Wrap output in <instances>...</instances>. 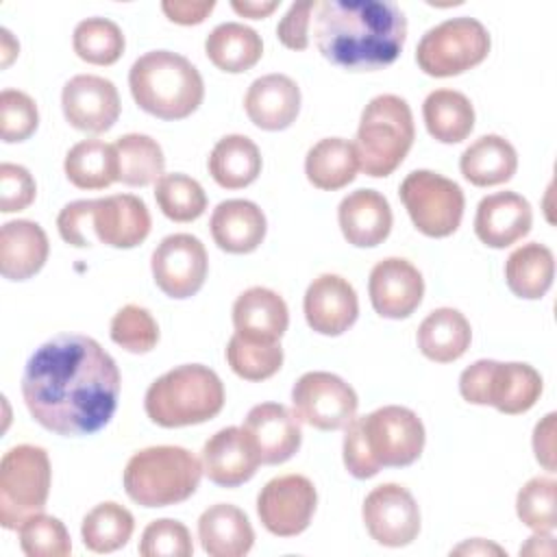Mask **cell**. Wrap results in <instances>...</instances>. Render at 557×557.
<instances>
[{
	"mask_svg": "<svg viewBox=\"0 0 557 557\" xmlns=\"http://www.w3.org/2000/svg\"><path fill=\"white\" fill-rule=\"evenodd\" d=\"M222 407L224 385L202 363H185L168 370L150 383L144 396L146 416L163 429L202 424L215 418Z\"/></svg>",
	"mask_w": 557,
	"mask_h": 557,
	"instance_id": "obj_5",
	"label": "cell"
},
{
	"mask_svg": "<svg viewBox=\"0 0 557 557\" xmlns=\"http://www.w3.org/2000/svg\"><path fill=\"white\" fill-rule=\"evenodd\" d=\"M542 374L520 361L479 359L459 376V394L472 405H492L500 413L529 411L542 396Z\"/></svg>",
	"mask_w": 557,
	"mask_h": 557,
	"instance_id": "obj_8",
	"label": "cell"
},
{
	"mask_svg": "<svg viewBox=\"0 0 557 557\" xmlns=\"http://www.w3.org/2000/svg\"><path fill=\"white\" fill-rule=\"evenodd\" d=\"M555 413H546L533 429V453L537 463L548 470L555 472Z\"/></svg>",
	"mask_w": 557,
	"mask_h": 557,
	"instance_id": "obj_50",
	"label": "cell"
},
{
	"mask_svg": "<svg viewBox=\"0 0 557 557\" xmlns=\"http://www.w3.org/2000/svg\"><path fill=\"white\" fill-rule=\"evenodd\" d=\"M555 278L553 250L540 242L516 248L505 261V281L511 294L524 300L542 298Z\"/></svg>",
	"mask_w": 557,
	"mask_h": 557,
	"instance_id": "obj_34",
	"label": "cell"
},
{
	"mask_svg": "<svg viewBox=\"0 0 557 557\" xmlns=\"http://www.w3.org/2000/svg\"><path fill=\"white\" fill-rule=\"evenodd\" d=\"M472 342L468 318L453 307L431 311L418 326V348L435 363H450L463 357Z\"/></svg>",
	"mask_w": 557,
	"mask_h": 557,
	"instance_id": "obj_29",
	"label": "cell"
},
{
	"mask_svg": "<svg viewBox=\"0 0 557 557\" xmlns=\"http://www.w3.org/2000/svg\"><path fill=\"white\" fill-rule=\"evenodd\" d=\"M422 117L433 139L442 144H459L474 128V107L470 98L457 89H435L424 98Z\"/></svg>",
	"mask_w": 557,
	"mask_h": 557,
	"instance_id": "obj_35",
	"label": "cell"
},
{
	"mask_svg": "<svg viewBox=\"0 0 557 557\" xmlns=\"http://www.w3.org/2000/svg\"><path fill=\"white\" fill-rule=\"evenodd\" d=\"M313 37L326 61L350 72H374L398 59L407 17L392 0H322Z\"/></svg>",
	"mask_w": 557,
	"mask_h": 557,
	"instance_id": "obj_2",
	"label": "cell"
},
{
	"mask_svg": "<svg viewBox=\"0 0 557 557\" xmlns=\"http://www.w3.org/2000/svg\"><path fill=\"white\" fill-rule=\"evenodd\" d=\"M194 553L189 529L172 518L152 520L139 540L141 557H189Z\"/></svg>",
	"mask_w": 557,
	"mask_h": 557,
	"instance_id": "obj_46",
	"label": "cell"
},
{
	"mask_svg": "<svg viewBox=\"0 0 557 557\" xmlns=\"http://www.w3.org/2000/svg\"><path fill=\"white\" fill-rule=\"evenodd\" d=\"M39 126L35 100L20 89H2L0 94V137L4 144L28 139Z\"/></svg>",
	"mask_w": 557,
	"mask_h": 557,
	"instance_id": "obj_45",
	"label": "cell"
},
{
	"mask_svg": "<svg viewBox=\"0 0 557 557\" xmlns=\"http://www.w3.org/2000/svg\"><path fill=\"white\" fill-rule=\"evenodd\" d=\"M424 440V424L416 411L385 405L346 424L344 466L355 479H372L383 468L411 466L422 455Z\"/></svg>",
	"mask_w": 557,
	"mask_h": 557,
	"instance_id": "obj_3",
	"label": "cell"
},
{
	"mask_svg": "<svg viewBox=\"0 0 557 557\" xmlns=\"http://www.w3.org/2000/svg\"><path fill=\"white\" fill-rule=\"evenodd\" d=\"M154 200L161 213L172 222H194L207 209V194L202 185L181 172L163 174L154 183Z\"/></svg>",
	"mask_w": 557,
	"mask_h": 557,
	"instance_id": "obj_40",
	"label": "cell"
},
{
	"mask_svg": "<svg viewBox=\"0 0 557 557\" xmlns=\"http://www.w3.org/2000/svg\"><path fill=\"white\" fill-rule=\"evenodd\" d=\"M72 46L78 59L91 65H113L124 52L122 28L107 17H87L76 24Z\"/></svg>",
	"mask_w": 557,
	"mask_h": 557,
	"instance_id": "obj_39",
	"label": "cell"
},
{
	"mask_svg": "<svg viewBox=\"0 0 557 557\" xmlns=\"http://www.w3.org/2000/svg\"><path fill=\"white\" fill-rule=\"evenodd\" d=\"M211 237L220 250L231 255H248L265 239L268 222L259 205L244 198L222 200L209 220Z\"/></svg>",
	"mask_w": 557,
	"mask_h": 557,
	"instance_id": "obj_25",
	"label": "cell"
},
{
	"mask_svg": "<svg viewBox=\"0 0 557 557\" xmlns=\"http://www.w3.org/2000/svg\"><path fill=\"white\" fill-rule=\"evenodd\" d=\"M52 483L48 453L35 444L9 448L0 461V524L17 531L24 520L41 513Z\"/></svg>",
	"mask_w": 557,
	"mask_h": 557,
	"instance_id": "obj_9",
	"label": "cell"
},
{
	"mask_svg": "<svg viewBox=\"0 0 557 557\" xmlns=\"http://www.w3.org/2000/svg\"><path fill=\"white\" fill-rule=\"evenodd\" d=\"M120 387L115 359L94 337L78 333L44 342L22 374V398L33 420L65 437L104 429L117 409Z\"/></svg>",
	"mask_w": 557,
	"mask_h": 557,
	"instance_id": "obj_1",
	"label": "cell"
},
{
	"mask_svg": "<svg viewBox=\"0 0 557 557\" xmlns=\"http://www.w3.org/2000/svg\"><path fill=\"white\" fill-rule=\"evenodd\" d=\"M215 9V0H165L161 2V11L165 17L181 26L200 24Z\"/></svg>",
	"mask_w": 557,
	"mask_h": 557,
	"instance_id": "obj_49",
	"label": "cell"
},
{
	"mask_svg": "<svg viewBox=\"0 0 557 557\" xmlns=\"http://www.w3.org/2000/svg\"><path fill=\"white\" fill-rule=\"evenodd\" d=\"M211 178L224 189H242L261 174V152L246 135H224L213 146L207 161Z\"/></svg>",
	"mask_w": 557,
	"mask_h": 557,
	"instance_id": "obj_31",
	"label": "cell"
},
{
	"mask_svg": "<svg viewBox=\"0 0 557 557\" xmlns=\"http://www.w3.org/2000/svg\"><path fill=\"white\" fill-rule=\"evenodd\" d=\"M416 126L405 98L394 94L374 96L361 111L355 150L359 170L368 176H389L413 146Z\"/></svg>",
	"mask_w": 557,
	"mask_h": 557,
	"instance_id": "obj_7",
	"label": "cell"
},
{
	"mask_svg": "<svg viewBox=\"0 0 557 557\" xmlns=\"http://www.w3.org/2000/svg\"><path fill=\"white\" fill-rule=\"evenodd\" d=\"M359 159L355 144L344 137H324L305 157L307 181L324 191H335L355 181Z\"/></svg>",
	"mask_w": 557,
	"mask_h": 557,
	"instance_id": "obj_33",
	"label": "cell"
},
{
	"mask_svg": "<svg viewBox=\"0 0 557 557\" xmlns=\"http://www.w3.org/2000/svg\"><path fill=\"white\" fill-rule=\"evenodd\" d=\"M531 224V205L516 191H496L481 198L474 215V233L490 248H507L520 242Z\"/></svg>",
	"mask_w": 557,
	"mask_h": 557,
	"instance_id": "obj_22",
	"label": "cell"
},
{
	"mask_svg": "<svg viewBox=\"0 0 557 557\" xmlns=\"http://www.w3.org/2000/svg\"><path fill=\"white\" fill-rule=\"evenodd\" d=\"M278 0H231V9L242 15V17H250V20H263L270 13H274L278 9Z\"/></svg>",
	"mask_w": 557,
	"mask_h": 557,
	"instance_id": "obj_51",
	"label": "cell"
},
{
	"mask_svg": "<svg viewBox=\"0 0 557 557\" xmlns=\"http://www.w3.org/2000/svg\"><path fill=\"white\" fill-rule=\"evenodd\" d=\"M555 498H557V481L553 476L529 479L516 496V513L520 522L531 531L553 533L557 527Z\"/></svg>",
	"mask_w": 557,
	"mask_h": 557,
	"instance_id": "obj_42",
	"label": "cell"
},
{
	"mask_svg": "<svg viewBox=\"0 0 557 557\" xmlns=\"http://www.w3.org/2000/svg\"><path fill=\"white\" fill-rule=\"evenodd\" d=\"M20 548L28 557H65L72 550V540L65 524L48 513H35L17 529Z\"/></svg>",
	"mask_w": 557,
	"mask_h": 557,
	"instance_id": "obj_43",
	"label": "cell"
},
{
	"mask_svg": "<svg viewBox=\"0 0 557 557\" xmlns=\"http://www.w3.org/2000/svg\"><path fill=\"white\" fill-rule=\"evenodd\" d=\"M17 52H20V44L15 41L11 30L0 28V65L9 67L11 61L17 57Z\"/></svg>",
	"mask_w": 557,
	"mask_h": 557,
	"instance_id": "obj_54",
	"label": "cell"
},
{
	"mask_svg": "<svg viewBox=\"0 0 557 557\" xmlns=\"http://www.w3.org/2000/svg\"><path fill=\"white\" fill-rule=\"evenodd\" d=\"M128 87L137 107L159 120H185L205 98V83L196 65L172 50L141 54L128 72Z\"/></svg>",
	"mask_w": 557,
	"mask_h": 557,
	"instance_id": "obj_4",
	"label": "cell"
},
{
	"mask_svg": "<svg viewBox=\"0 0 557 557\" xmlns=\"http://www.w3.org/2000/svg\"><path fill=\"white\" fill-rule=\"evenodd\" d=\"M398 194L413 226L422 235L437 239L459 228L466 198L455 181L431 170H413L400 183Z\"/></svg>",
	"mask_w": 557,
	"mask_h": 557,
	"instance_id": "obj_12",
	"label": "cell"
},
{
	"mask_svg": "<svg viewBox=\"0 0 557 557\" xmlns=\"http://www.w3.org/2000/svg\"><path fill=\"white\" fill-rule=\"evenodd\" d=\"M111 339L135 355L150 352L159 342V326L152 313L139 305H124L109 326Z\"/></svg>",
	"mask_w": 557,
	"mask_h": 557,
	"instance_id": "obj_44",
	"label": "cell"
},
{
	"mask_svg": "<svg viewBox=\"0 0 557 557\" xmlns=\"http://www.w3.org/2000/svg\"><path fill=\"white\" fill-rule=\"evenodd\" d=\"M235 333L255 342H278L289 326V311L274 289L248 287L233 302Z\"/></svg>",
	"mask_w": 557,
	"mask_h": 557,
	"instance_id": "obj_26",
	"label": "cell"
},
{
	"mask_svg": "<svg viewBox=\"0 0 557 557\" xmlns=\"http://www.w3.org/2000/svg\"><path fill=\"white\" fill-rule=\"evenodd\" d=\"M368 294L374 311L381 318H409L424 296V278L420 270L400 257L379 261L368 281Z\"/></svg>",
	"mask_w": 557,
	"mask_h": 557,
	"instance_id": "obj_18",
	"label": "cell"
},
{
	"mask_svg": "<svg viewBox=\"0 0 557 557\" xmlns=\"http://www.w3.org/2000/svg\"><path fill=\"white\" fill-rule=\"evenodd\" d=\"M450 555H507V553L498 544L474 537V540H468V542L459 544L457 548H453Z\"/></svg>",
	"mask_w": 557,
	"mask_h": 557,
	"instance_id": "obj_52",
	"label": "cell"
},
{
	"mask_svg": "<svg viewBox=\"0 0 557 557\" xmlns=\"http://www.w3.org/2000/svg\"><path fill=\"white\" fill-rule=\"evenodd\" d=\"M226 361L244 381H265L283 366V348L278 342H255L237 333L226 344Z\"/></svg>",
	"mask_w": 557,
	"mask_h": 557,
	"instance_id": "obj_41",
	"label": "cell"
},
{
	"mask_svg": "<svg viewBox=\"0 0 557 557\" xmlns=\"http://www.w3.org/2000/svg\"><path fill=\"white\" fill-rule=\"evenodd\" d=\"M63 115L76 131L100 135L120 117L117 87L98 74H76L61 91Z\"/></svg>",
	"mask_w": 557,
	"mask_h": 557,
	"instance_id": "obj_17",
	"label": "cell"
},
{
	"mask_svg": "<svg viewBox=\"0 0 557 557\" xmlns=\"http://www.w3.org/2000/svg\"><path fill=\"white\" fill-rule=\"evenodd\" d=\"M157 287L176 300L200 292L209 272L205 244L189 233H174L159 242L150 259Z\"/></svg>",
	"mask_w": 557,
	"mask_h": 557,
	"instance_id": "obj_15",
	"label": "cell"
},
{
	"mask_svg": "<svg viewBox=\"0 0 557 557\" xmlns=\"http://www.w3.org/2000/svg\"><path fill=\"white\" fill-rule=\"evenodd\" d=\"M248 120L261 131H283L300 111V87L287 74H265L250 83L244 96Z\"/></svg>",
	"mask_w": 557,
	"mask_h": 557,
	"instance_id": "obj_23",
	"label": "cell"
},
{
	"mask_svg": "<svg viewBox=\"0 0 557 557\" xmlns=\"http://www.w3.org/2000/svg\"><path fill=\"white\" fill-rule=\"evenodd\" d=\"M370 537L389 548L411 544L420 533V507L413 494L398 483L376 485L361 507Z\"/></svg>",
	"mask_w": 557,
	"mask_h": 557,
	"instance_id": "obj_16",
	"label": "cell"
},
{
	"mask_svg": "<svg viewBox=\"0 0 557 557\" xmlns=\"http://www.w3.org/2000/svg\"><path fill=\"white\" fill-rule=\"evenodd\" d=\"M46 231L33 220L4 222L0 228V272L9 281L35 276L48 261Z\"/></svg>",
	"mask_w": 557,
	"mask_h": 557,
	"instance_id": "obj_27",
	"label": "cell"
},
{
	"mask_svg": "<svg viewBox=\"0 0 557 557\" xmlns=\"http://www.w3.org/2000/svg\"><path fill=\"white\" fill-rule=\"evenodd\" d=\"M292 405L300 422L320 431H337L355 418L359 398L342 376L315 370L294 383Z\"/></svg>",
	"mask_w": 557,
	"mask_h": 557,
	"instance_id": "obj_13",
	"label": "cell"
},
{
	"mask_svg": "<svg viewBox=\"0 0 557 557\" xmlns=\"http://www.w3.org/2000/svg\"><path fill=\"white\" fill-rule=\"evenodd\" d=\"M555 553V542L553 535L546 531H535L527 544L520 548V555H553Z\"/></svg>",
	"mask_w": 557,
	"mask_h": 557,
	"instance_id": "obj_53",
	"label": "cell"
},
{
	"mask_svg": "<svg viewBox=\"0 0 557 557\" xmlns=\"http://www.w3.org/2000/svg\"><path fill=\"white\" fill-rule=\"evenodd\" d=\"M244 429L252 437L261 463L265 466L285 463L298 453L302 442L300 418L281 403L255 405L244 420Z\"/></svg>",
	"mask_w": 557,
	"mask_h": 557,
	"instance_id": "obj_21",
	"label": "cell"
},
{
	"mask_svg": "<svg viewBox=\"0 0 557 557\" xmlns=\"http://www.w3.org/2000/svg\"><path fill=\"white\" fill-rule=\"evenodd\" d=\"M200 459L183 446H148L124 468L126 496L141 507H170L187 500L202 479Z\"/></svg>",
	"mask_w": 557,
	"mask_h": 557,
	"instance_id": "obj_6",
	"label": "cell"
},
{
	"mask_svg": "<svg viewBox=\"0 0 557 557\" xmlns=\"http://www.w3.org/2000/svg\"><path fill=\"white\" fill-rule=\"evenodd\" d=\"M492 39L487 28L468 15L444 20L429 28L416 48L418 67L435 78L463 74L490 54Z\"/></svg>",
	"mask_w": 557,
	"mask_h": 557,
	"instance_id": "obj_11",
	"label": "cell"
},
{
	"mask_svg": "<svg viewBox=\"0 0 557 557\" xmlns=\"http://www.w3.org/2000/svg\"><path fill=\"white\" fill-rule=\"evenodd\" d=\"M337 222L348 244L357 248H374L387 239L394 218L392 207L381 191L357 189L339 202Z\"/></svg>",
	"mask_w": 557,
	"mask_h": 557,
	"instance_id": "obj_24",
	"label": "cell"
},
{
	"mask_svg": "<svg viewBox=\"0 0 557 557\" xmlns=\"http://www.w3.org/2000/svg\"><path fill=\"white\" fill-rule=\"evenodd\" d=\"M198 540L211 557H244L255 544V531L239 507L218 503L200 513Z\"/></svg>",
	"mask_w": 557,
	"mask_h": 557,
	"instance_id": "obj_28",
	"label": "cell"
},
{
	"mask_svg": "<svg viewBox=\"0 0 557 557\" xmlns=\"http://www.w3.org/2000/svg\"><path fill=\"white\" fill-rule=\"evenodd\" d=\"M67 181L78 189H104L120 178L117 152L102 139H83L74 144L63 161Z\"/></svg>",
	"mask_w": 557,
	"mask_h": 557,
	"instance_id": "obj_36",
	"label": "cell"
},
{
	"mask_svg": "<svg viewBox=\"0 0 557 557\" xmlns=\"http://www.w3.org/2000/svg\"><path fill=\"white\" fill-rule=\"evenodd\" d=\"M150 226L146 202L133 194H111L74 205V233L83 248L94 239L111 248H135L148 237Z\"/></svg>",
	"mask_w": 557,
	"mask_h": 557,
	"instance_id": "obj_10",
	"label": "cell"
},
{
	"mask_svg": "<svg viewBox=\"0 0 557 557\" xmlns=\"http://www.w3.org/2000/svg\"><path fill=\"white\" fill-rule=\"evenodd\" d=\"M315 7H318L315 0L294 2L287 9V13L281 17L276 26V37L285 48L305 50L309 46V24H311V13H315Z\"/></svg>",
	"mask_w": 557,
	"mask_h": 557,
	"instance_id": "obj_48",
	"label": "cell"
},
{
	"mask_svg": "<svg viewBox=\"0 0 557 557\" xmlns=\"http://www.w3.org/2000/svg\"><path fill=\"white\" fill-rule=\"evenodd\" d=\"M200 463L211 483L237 487L255 476L261 457L244 426H226L205 442Z\"/></svg>",
	"mask_w": 557,
	"mask_h": 557,
	"instance_id": "obj_19",
	"label": "cell"
},
{
	"mask_svg": "<svg viewBox=\"0 0 557 557\" xmlns=\"http://www.w3.org/2000/svg\"><path fill=\"white\" fill-rule=\"evenodd\" d=\"M205 52L218 70L239 74L259 63L263 41L255 28L239 22H224L207 35Z\"/></svg>",
	"mask_w": 557,
	"mask_h": 557,
	"instance_id": "obj_32",
	"label": "cell"
},
{
	"mask_svg": "<svg viewBox=\"0 0 557 557\" xmlns=\"http://www.w3.org/2000/svg\"><path fill=\"white\" fill-rule=\"evenodd\" d=\"M120 178L131 187H146L157 183L165 170V157L157 139L141 133H128L115 139Z\"/></svg>",
	"mask_w": 557,
	"mask_h": 557,
	"instance_id": "obj_37",
	"label": "cell"
},
{
	"mask_svg": "<svg viewBox=\"0 0 557 557\" xmlns=\"http://www.w3.org/2000/svg\"><path fill=\"white\" fill-rule=\"evenodd\" d=\"M315 505V485L302 474L274 476L257 496V513L261 524L278 537L300 535L309 527Z\"/></svg>",
	"mask_w": 557,
	"mask_h": 557,
	"instance_id": "obj_14",
	"label": "cell"
},
{
	"mask_svg": "<svg viewBox=\"0 0 557 557\" xmlns=\"http://www.w3.org/2000/svg\"><path fill=\"white\" fill-rule=\"evenodd\" d=\"M135 531L133 513L120 503L104 500L96 505L81 524L83 544L91 553H113L122 548Z\"/></svg>",
	"mask_w": 557,
	"mask_h": 557,
	"instance_id": "obj_38",
	"label": "cell"
},
{
	"mask_svg": "<svg viewBox=\"0 0 557 557\" xmlns=\"http://www.w3.org/2000/svg\"><path fill=\"white\" fill-rule=\"evenodd\" d=\"M305 320L311 331L329 337L346 333L359 315L355 287L339 274H320L305 292Z\"/></svg>",
	"mask_w": 557,
	"mask_h": 557,
	"instance_id": "obj_20",
	"label": "cell"
},
{
	"mask_svg": "<svg viewBox=\"0 0 557 557\" xmlns=\"http://www.w3.org/2000/svg\"><path fill=\"white\" fill-rule=\"evenodd\" d=\"M463 178L476 187L507 183L518 170L516 148L500 135H483L474 139L459 159Z\"/></svg>",
	"mask_w": 557,
	"mask_h": 557,
	"instance_id": "obj_30",
	"label": "cell"
},
{
	"mask_svg": "<svg viewBox=\"0 0 557 557\" xmlns=\"http://www.w3.org/2000/svg\"><path fill=\"white\" fill-rule=\"evenodd\" d=\"M37 185L33 174L17 163H2L0 165V211L15 213L35 200Z\"/></svg>",
	"mask_w": 557,
	"mask_h": 557,
	"instance_id": "obj_47",
	"label": "cell"
}]
</instances>
